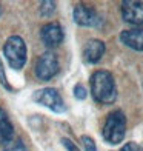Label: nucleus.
<instances>
[{"label":"nucleus","mask_w":143,"mask_h":151,"mask_svg":"<svg viewBox=\"0 0 143 151\" xmlns=\"http://www.w3.org/2000/svg\"><path fill=\"white\" fill-rule=\"evenodd\" d=\"M32 100L42 106L49 108L52 113L60 114V113L66 111L65 102L56 88H42V90H37L32 94Z\"/></svg>","instance_id":"20e7f679"},{"label":"nucleus","mask_w":143,"mask_h":151,"mask_svg":"<svg viewBox=\"0 0 143 151\" xmlns=\"http://www.w3.org/2000/svg\"><path fill=\"white\" fill-rule=\"evenodd\" d=\"M26 43L20 36H11L3 45V56L12 70H22L26 63Z\"/></svg>","instance_id":"7ed1b4c3"},{"label":"nucleus","mask_w":143,"mask_h":151,"mask_svg":"<svg viewBox=\"0 0 143 151\" xmlns=\"http://www.w3.org/2000/svg\"><path fill=\"white\" fill-rule=\"evenodd\" d=\"M120 42L134 51H143V28L135 26L120 32Z\"/></svg>","instance_id":"9d476101"},{"label":"nucleus","mask_w":143,"mask_h":151,"mask_svg":"<svg viewBox=\"0 0 143 151\" xmlns=\"http://www.w3.org/2000/svg\"><path fill=\"white\" fill-rule=\"evenodd\" d=\"M12 137H14V127L9 120L8 113L0 106V143L8 145L9 142H12Z\"/></svg>","instance_id":"9b49d317"},{"label":"nucleus","mask_w":143,"mask_h":151,"mask_svg":"<svg viewBox=\"0 0 143 151\" xmlns=\"http://www.w3.org/2000/svg\"><path fill=\"white\" fill-rule=\"evenodd\" d=\"M120 11L126 23L134 26L143 25V0H125L122 2Z\"/></svg>","instance_id":"0eeeda50"},{"label":"nucleus","mask_w":143,"mask_h":151,"mask_svg":"<svg viewBox=\"0 0 143 151\" xmlns=\"http://www.w3.org/2000/svg\"><path fill=\"white\" fill-rule=\"evenodd\" d=\"M0 12H2V6H0Z\"/></svg>","instance_id":"6ab92c4d"},{"label":"nucleus","mask_w":143,"mask_h":151,"mask_svg":"<svg viewBox=\"0 0 143 151\" xmlns=\"http://www.w3.org/2000/svg\"><path fill=\"white\" fill-rule=\"evenodd\" d=\"M92 99L102 105H111L117 99V86L114 76L106 70H99L92 73L89 79Z\"/></svg>","instance_id":"f257e3e1"},{"label":"nucleus","mask_w":143,"mask_h":151,"mask_svg":"<svg viewBox=\"0 0 143 151\" xmlns=\"http://www.w3.org/2000/svg\"><path fill=\"white\" fill-rule=\"evenodd\" d=\"M126 134V116L122 109H115L109 113L106 117V122L102 129V136H103L105 142L111 143V145H119L123 142Z\"/></svg>","instance_id":"f03ea898"},{"label":"nucleus","mask_w":143,"mask_h":151,"mask_svg":"<svg viewBox=\"0 0 143 151\" xmlns=\"http://www.w3.org/2000/svg\"><path fill=\"white\" fill-rule=\"evenodd\" d=\"M82 143H83L85 151H99L97 147H95V142L89 136H82Z\"/></svg>","instance_id":"4468645a"},{"label":"nucleus","mask_w":143,"mask_h":151,"mask_svg":"<svg viewBox=\"0 0 143 151\" xmlns=\"http://www.w3.org/2000/svg\"><path fill=\"white\" fill-rule=\"evenodd\" d=\"M0 83H2L6 90H12V86L8 83V80H6V74H5V68H3L2 60H0Z\"/></svg>","instance_id":"f3484780"},{"label":"nucleus","mask_w":143,"mask_h":151,"mask_svg":"<svg viewBox=\"0 0 143 151\" xmlns=\"http://www.w3.org/2000/svg\"><path fill=\"white\" fill-rule=\"evenodd\" d=\"M106 51V46L103 40H99V39H91L88 40L85 48H83V60L86 63H97V62L102 60L103 54Z\"/></svg>","instance_id":"1a4fd4ad"},{"label":"nucleus","mask_w":143,"mask_h":151,"mask_svg":"<svg viewBox=\"0 0 143 151\" xmlns=\"http://www.w3.org/2000/svg\"><path fill=\"white\" fill-rule=\"evenodd\" d=\"M3 151H28L26 145L23 143V140H12L9 142L8 145H5V150Z\"/></svg>","instance_id":"ddd939ff"},{"label":"nucleus","mask_w":143,"mask_h":151,"mask_svg":"<svg viewBox=\"0 0 143 151\" xmlns=\"http://www.w3.org/2000/svg\"><path fill=\"white\" fill-rule=\"evenodd\" d=\"M119 151H143V148L139 145V143H135V142H128Z\"/></svg>","instance_id":"dca6fc26"},{"label":"nucleus","mask_w":143,"mask_h":151,"mask_svg":"<svg viewBox=\"0 0 143 151\" xmlns=\"http://www.w3.org/2000/svg\"><path fill=\"white\" fill-rule=\"evenodd\" d=\"M86 96H88V91H86V88L83 85H76L74 86V97L79 99V100H85L86 99Z\"/></svg>","instance_id":"2eb2a0df"},{"label":"nucleus","mask_w":143,"mask_h":151,"mask_svg":"<svg viewBox=\"0 0 143 151\" xmlns=\"http://www.w3.org/2000/svg\"><path fill=\"white\" fill-rule=\"evenodd\" d=\"M60 142H62V145H63L68 151H80L76 143H74L72 140H69V139H66V137H63V139L60 140Z\"/></svg>","instance_id":"a211bd4d"},{"label":"nucleus","mask_w":143,"mask_h":151,"mask_svg":"<svg viewBox=\"0 0 143 151\" xmlns=\"http://www.w3.org/2000/svg\"><path fill=\"white\" fill-rule=\"evenodd\" d=\"M60 71L59 59L52 51H46L39 57L36 65V77L42 82H48L52 77H56Z\"/></svg>","instance_id":"39448f33"},{"label":"nucleus","mask_w":143,"mask_h":151,"mask_svg":"<svg viewBox=\"0 0 143 151\" xmlns=\"http://www.w3.org/2000/svg\"><path fill=\"white\" fill-rule=\"evenodd\" d=\"M40 39L46 48H57L60 43L63 42L65 39V32H63V28L59 22H49L46 23L45 26H42L40 29Z\"/></svg>","instance_id":"6e6552de"},{"label":"nucleus","mask_w":143,"mask_h":151,"mask_svg":"<svg viewBox=\"0 0 143 151\" xmlns=\"http://www.w3.org/2000/svg\"><path fill=\"white\" fill-rule=\"evenodd\" d=\"M72 17L79 26H86V28H99L103 23V19L99 12L92 6H88L83 3H80L74 8Z\"/></svg>","instance_id":"423d86ee"},{"label":"nucleus","mask_w":143,"mask_h":151,"mask_svg":"<svg viewBox=\"0 0 143 151\" xmlns=\"http://www.w3.org/2000/svg\"><path fill=\"white\" fill-rule=\"evenodd\" d=\"M54 11H56V2L45 0V2L40 3V16L42 17H49Z\"/></svg>","instance_id":"f8f14e48"}]
</instances>
